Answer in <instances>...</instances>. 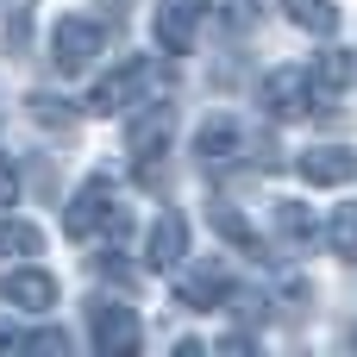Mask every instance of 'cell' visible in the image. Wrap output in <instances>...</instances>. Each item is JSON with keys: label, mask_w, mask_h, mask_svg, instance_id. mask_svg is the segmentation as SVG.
<instances>
[{"label": "cell", "mask_w": 357, "mask_h": 357, "mask_svg": "<svg viewBox=\"0 0 357 357\" xmlns=\"http://www.w3.org/2000/svg\"><path fill=\"white\" fill-rule=\"evenodd\" d=\"M0 301L19 307V314H50L56 307V276L38 270V264H19V270L0 276Z\"/></svg>", "instance_id": "8"}, {"label": "cell", "mask_w": 357, "mask_h": 357, "mask_svg": "<svg viewBox=\"0 0 357 357\" xmlns=\"http://www.w3.org/2000/svg\"><path fill=\"white\" fill-rule=\"evenodd\" d=\"M282 13H289V25H301L314 38H333L339 31V6L333 0H282Z\"/></svg>", "instance_id": "15"}, {"label": "cell", "mask_w": 357, "mask_h": 357, "mask_svg": "<svg viewBox=\"0 0 357 357\" xmlns=\"http://www.w3.org/2000/svg\"><path fill=\"white\" fill-rule=\"evenodd\" d=\"M13 201H19V163H13V157H0V213H6Z\"/></svg>", "instance_id": "22"}, {"label": "cell", "mask_w": 357, "mask_h": 357, "mask_svg": "<svg viewBox=\"0 0 357 357\" xmlns=\"http://www.w3.org/2000/svg\"><path fill=\"white\" fill-rule=\"evenodd\" d=\"M226 295H232L226 264H201V270H182V276H176V301H182V307H195V314L226 307Z\"/></svg>", "instance_id": "10"}, {"label": "cell", "mask_w": 357, "mask_h": 357, "mask_svg": "<svg viewBox=\"0 0 357 357\" xmlns=\"http://www.w3.org/2000/svg\"><path fill=\"white\" fill-rule=\"evenodd\" d=\"M195 25H201V0H163V6H157V44H163L169 56H188Z\"/></svg>", "instance_id": "12"}, {"label": "cell", "mask_w": 357, "mask_h": 357, "mask_svg": "<svg viewBox=\"0 0 357 357\" xmlns=\"http://www.w3.org/2000/svg\"><path fill=\"white\" fill-rule=\"evenodd\" d=\"M169 88H176V69H169V63H157V56H126L113 75L94 82L88 107H94V113H138V107H151V100H169Z\"/></svg>", "instance_id": "1"}, {"label": "cell", "mask_w": 357, "mask_h": 357, "mask_svg": "<svg viewBox=\"0 0 357 357\" xmlns=\"http://www.w3.org/2000/svg\"><path fill=\"white\" fill-rule=\"evenodd\" d=\"M100 44H107V25H100V19H88V13L56 19V31H50V63H56V75H82V69H94Z\"/></svg>", "instance_id": "3"}, {"label": "cell", "mask_w": 357, "mask_h": 357, "mask_svg": "<svg viewBox=\"0 0 357 357\" xmlns=\"http://www.w3.org/2000/svg\"><path fill=\"white\" fill-rule=\"evenodd\" d=\"M195 157H201V169H232L238 157H251V138H245V126H238V119L213 113V119L195 132Z\"/></svg>", "instance_id": "6"}, {"label": "cell", "mask_w": 357, "mask_h": 357, "mask_svg": "<svg viewBox=\"0 0 357 357\" xmlns=\"http://www.w3.org/2000/svg\"><path fill=\"white\" fill-rule=\"evenodd\" d=\"M88 339H94V351L100 357H132L144 345V326H138V314L126 307V301H88Z\"/></svg>", "instance_id": "4"}, {"label": "cell", "mask_w": 357, "mask_h": 357, "mask_svg": "<svg viewBox=\"0 0 357 357\" xmlns=\"http://www.w3.org/2000/svg\"><path fill=\"white\" fill-rule=\"evenodd\" d=\"M144 264H151V270H182V264H188V220H182L176 207L151 226V238H144Z\"/></svg>", "instance_id": "11"}, {"label": "cell", "mask_w": 357, "mask_h": 357, "mask_svg": "<svg viewBox=\"0 0 357 357\" xmlns=\"http://www.w3.org/2000/svg\"><path fill=\"white\" fill-rule=\"evenodd\" d=\"M63 226H69V238H100V232H126L132 226V213L119 207V188H113V176H88L82 188H75V201L63 207Z\"/></svg>", "instance_id": "2"}, {"label": "cell", "mask_w": 357, "mask_h": 357, "mask_svg": "<svg viewBox=\"0 0 357 357\" xmlns=\"http://www.w3.org/2000/svg\"><path fill=\"white\" fill-rule=\"evenodd\" d=\"M295 169L314 188H345V182H357V151L351 144H314V151L295 157Z\"/></svg>", "instance_id": "9"}, {"label": "cell", "mask_w": 357, "mask_h": 357, "mask_svg": "<svg viewBox=\"0 0 357 357\" xmlns=\"http://www.w3.org/2000/svg\"><path fill=\"white\" fill-rule=\"evenodd\" d=\"M25 113H31L38 126H50V132H69V126H75V107H69V100H56V94H31V100H25Z\"/></svg>", "instance_id": "19"}, {"label": "cell", "mask_w": 357, "mask_h": 357, "mask_svg": "<svg viewBox=\"0 0 357 357\" xmlns=\"http://www.w3.org/2000/svg\"><path fill=\"white\" fill-rule=\"evenodd\" d=\"M207 220H213V232H220V238H232V245H238L245 257H264V238H257V232L245 226V213H238V207L213 201V207H207Z\"/></svg>", "instance_id": "14"}, {"label": "cell", "mask_w": 357, "mask_h": 357, "mask_svg": "<svg viewBox=\"0 0 357 357\" xmlns=\"http://www.w3.org/2000/svg\"><path fill=\"white\" fill-rule=\"evenodd\" d=\"M31 38V0H6V50H25Z\"/></svg>", "instance_id": "20"}, {"label": "cell", "mask_w": 357, "mask_h": 357, "mask_svg": "<svg viewBox=\"0 0 357 357\" xmlns=\"http://www.w3.org/2000/svg\"><path fill=\"white\" fill-rule=\"evenodd\" d=\"M169 138H176V107H169V100H151V107H138V113L126 119V144H132L138 163H157V157L169 151Z\"/></svg>", "instance_id": "5"}, {"label": "cell", "mask_w": 357, "mask_h": 357, "mask_svg": "<svg viewBox=\"0 0 357 357\" xmlns=\"http://www.w3.org/2000/svg\"><path fill=\"white\" fill-rule=\"evenodd\" d=\"M220 25L226 31H251L257 25V0H220Z\"/></svg>", "instance_id": "21"}, {"label": "cell", "mask_w": 357, "mask_h": 357, "mask_svg": "<svg viewBox=\"0 0 357 357\" xmlns=\"http://www.w3.org/2000/svg\"><path fill=\"white\" fill-rule=\"evenodd\" d=\"M320 238L333 245V257L357 264V201H345V207H333V213H326V232H320Z\"/></svg>", "instance_id": "17"}, {"label": "cell", "mask_w": 357, "mask_h": 357, "mask_svg": "<svg viewBox=\"0 0 357 357\" xmlns=\"http://www.w3.org/2000/svg\"><path fill=\"white\" fill-rule=\"evenodd\" d=\"M264 113H270L276 126H289V119H307V113H314L307 69H276V75H264Z\"/></svg>", "instance_id": "7"}, {"label": "cell", "mask_w": 357, "mask_h": 357, "mask_svg": "<svg viewBox=\"0 0 357 357\" xmlns=\"http://www.w3.org/2000/svg\"><path fill=\"white\" fill-rule=\"evenodd\" d=\"M345 82H351V50H326L314 69H307V88H314V107H339V94H345Z\"/></svg>", "instance_id": "13"}, {"label": "cell", "mask_w": 357, "mask_h": 357, "mask_svg": "<svg viewBox=\"0 0 357 357\" xmlns=\"http://www.w3.org/2000/svg\"><path fill=\"white\" fill-rule=\"evenodd\" d=\"M0 257H44V232H38L31 220L0 213Z\"/></svg>", "instance_id": "16"}, {"label": "cell", "mask_w": 357, "mask_h": 357, "mask_svg": "<svg viewBox=\"0 0 357 357\" xmlns=\"http://www.w3.org/2000/svg\"><path fill=\"white\" fill-rule=\"evenodd\" d=\"M276 232H282L289 245H314V238H320L326 226H320V220H314V213H307L301 201H276Z\"/></svg>", "instance_id": "18"}, {"label": "cell", "mask_w": 357, "mask_h": 357, "mask_svg": "<svg viewBox=\"0 0 357 357\" xmlns=\"http://www.w3.org/2000/svg\"><path fill=\"white\" fill-rule=\"evenodd\" d=\"M25 351H69V333H25Z\"/></svg>", "instance_id": "23"}]
</instances>
